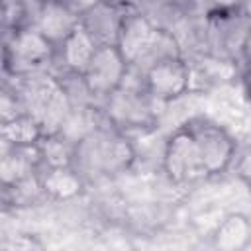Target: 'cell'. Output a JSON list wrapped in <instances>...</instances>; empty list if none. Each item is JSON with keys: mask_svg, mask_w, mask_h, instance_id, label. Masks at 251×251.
Instances as JSON below:
<instances>
[{"mask_svg": "<svg viewBox=\"0 0 251 251\" xmlns=\"http://www.w3.org/2000/svg\"><path fill=\"white\" fill-rule=\"evenodd\" d=\"M133 159L135 151L127 139V133L120 131L106 120L75 143L73 167L84 180L104 178L126 173Z\"/></svg>", "mask_w": 251, "mask_h": 251, "instance_id": "obj_1", "label": "cell"}, {"mask_svg": "<svg viewBox=\"0 0 251 251\" xmlns=\"http://www.w3.org/2000/svg\"><path fill=\"white\" fill-rule=\"evenodd\" d=\"M155 104L157 100L145 86V76L129 69L124 84L104 100L102 112L106 120L124 133L145 131L155 126Z\"/></svg>", "mask_w": 251, "mask_h": 251, "instance_id": "obj_2", "label": "cell"}, {"mask_svg": "<svg viewBox=\"0 0 251 251\" xmlns=\"http://www.w3.org/2000/svg\"><path fill=\"white\" fill-rule=\"evenodd\" d=\"M206 27V53L220 59L241 63V55L247 39L251 37V27L239 6L214 8L204 14Z\"/></svg>", "mask_w": 251, "mask_h": 251, "instance_id": "obj_3", "label": "cell"}, {"mask_svg": "<svg viewBox=\"0 0 251 251\" xmlns=\"http://www.w3.org/2000/svg\"><path fill=\"white\" fill-rule=\"evenodd\" d=\"M53 59L55 45L33 24L4 35V71L10 76L45 71Z\"/></svg>", "mask_w": 251, "mask_h": 251, "instance_id": "obj_4", "label": "cell"}, {"mask_svg": "<svg viewBox=\"0 0 251 251\" xmlns=\"http://www.w3.org/2000/svg\"><path fill=\"white\" fill-rule=\"evenodd\" d=\"M163 171L173 182L190 184L208 176L200 147L192 135V131L182 124L176 127L163 147Z\"/></svg>", "mask_w": 251, "mask_h": 251, "instance_id": "obj_5", "label": "cell"}, {"mask_svg": "<svg viewBox=\"0 0 251 251\" xmlns=\"http://www.w3.org/2000/svg\"><path fill=\"white\" fill-rule=\"evenodd\" d=\"M129 73V65L116 45H100L82 73V80L94 100H106L118 90Z\"/></svg>", "mask_w": 251, "mask_h": 251, "instance_id": "obj_6", "label": "cell"}, {"mask_svg": "<svg viewBox=\"0 0 251 251\" xmlns=\"http://www.w3.org/2000/svg\"><path fill=\"white\" fill-rule=\"evenodd\" d=\"M184 124L192 131V135H194V139L200 147L208 176L224 173L235 159V141H233V137L222 126H218V124H214V122H210L202 116L190 118Z\"/></svg>", "mask_w": 251, "mask_h": 251, "instance_id": "obj_7", "label": "cell"}, {"mask_svg": "<svg viewBox=\"0 0 251 251\" xmlns=\"http://www.w3.org/2000/svg\"><path fill=\"white\" fill-rule=\"evenodd\" d=\"M143 76H145V86L149 94L163 104L184 96L192 88L190 67L184 55L167 57L155 63L143 73Z\"/></svg>", "mask_w": 251, "mask_h": 251, "instance_id": "obj_8", "label": "cell"}, {"mask_svg": "<svg viewBox=\"0 0 251 251\" xmlns=\"http://www.w3.org/2000/svg\"><path fill=\"white\" fill-rule=\"evenodd\" d=\"M129 8H133V6L114 2V0H98L94 6H90L86 12H82L78 16V22L98 47L100 45H116L120 27H122L124 18L129 12Z\"/></svg>", "mask_w": 251, "mask_h": 251, "instance_id": "obj_9", "label": "cell"}, {"mask_svg": "<svg viewBox=\"0 0 251 251\" xmlns=\"http://www.w3.org/2000/svg\"><path fill=\"white\" fill-rule=\"evenodd\" d=\"M31 24L57 47L78 25V14L61 0H41Z\"/></svg>", "mask_w": 251, "mask_h": 251, "instance_id": "obj_10", "label": "cell"}, {"mask_svg": "<svg viewBox=\"0 0 251 251\" xmlns=\"http://www.w3.org/2000/svg\"><path fill=\"white\" fill-rule=\"evenodd\" d=\"M96 49H98V45L94 43V39L86 33V29L78 22V25L55 47L53 63L59 65L61 73L82 75Z\"/></svg>", "mask_w": 251, "mask_h": 251, "instance_id": "obj_11", "label": "cell"}, {"mask_svg": "<svg viewBox=\"0 0 251 251\" xmlns=\"http://www.w3.org/2000/svg\"><path fill=\"white\" fill-rule=\"evenodd\" d=\"M37 178L43 194L53 200H71L78 196L84 186V178L73 165L39 167Z\"/></svg>", "mask_w": 251, "mask_h": 251, "instance_id": "obj_12", "label": "cell"}, {"mask_svg": "<svg viewBox=\"0 0 251 251\" xmlns=\"http://www.w3.org/2000/svg\"><path fill=\"white\" fill-rule=\"evenodd\" d=\"M214 247L222 251H241L251 245V220L243 214H229L226 216L214 235H212Z\"/></svg>", "mask_w": 251, "mask_h": 251, "instance_id": "obj_13", "label": "cell"}, {"mask_svg": "<svg viewBox=\"0 0 251 251\" xmlns=\"http://www.w3.org/2000/svg\"><path fill=\"white\" fill-rule=\"evenodd\" d=\"M0 135L4 147H35L45 135V131L33 116L20 114L8 122H2Z\"/></svg>", "mask_w": 251, "mask_h": 251, "instance_id": "obj_14", "label": "cell"}, {"mask_svg": "<svg viewBox=\"0 0 251 251\" xmlns=\"http://www.w3.org/2000/svg\"><path fill=\"white\" fill-rule=\"evenodd\" d=\"M37 151H39V159H41V165L39 167L73 165L75 143H71L61 133H47L37 143Z\"/></svg>", "mask_w": 251, "mask_h": 251, "instance_id": "obj_15", "label": "cell"}, {"mask_svg": "<svg viewBox=\"0 0 251 251\" xmlns=\"http://www.w3.org/2000/svg\"><path fill=\"white\" fill-rule=\"evenodd\" d=\"M25 25H31V14H29L27 0H2L4 35L14 33Z\"/></svg>", "mask_w": 251, "mask_h": 251, "instance_id": "obj_16", "label": "cell"}, {"mask_svg": "<svg viewBox=\"0 0 251 251\" xmlns=\"http://www.w3.org/2000/svg\"><path fill=\"white\" fill-rule=\"evenodd\" d=\"M237 175H239V178L245 182V186L251 192V149L239 157V161H237Z\"/></svg>", "mask_w": 251, "mask_h": 251, "instance_id": "obj_17", "label": "cell"}, {"mask_svg": "<svg viewBox=\"0 0 251 251\" xmlns=\"http://www.w3.org/2000/svg\"><path fill=\"white\" fill-rule=\"evenodd\" d=\"M61 2H65V4L75 12V14H78V16H80V14H82V12H86L90 6H94L98 0H61Z\"/></svg>", "mask_w": 251, "mask_h": 251, "instance_id": "obj_18", "label": "cell"}, {"mask_svg": "<svg viewBox=\"0 0 251 251\" xmlns=\"http://www.w3.org/2000/svg\"><path fill=\"white\" fill-rule=\"evenodd\" d=\"M241 78H243V86H245V92H247V94H249V98H251V63H247V65L243 67Z\"/></svg>", "mask_w": 251, "mask_h": 251, "instance_id": "obj_19", "label": "cell"}, {"mask_svg": "<svg viewBox=\"0 0 251 251\" xmlns=\"http://www.w3.org/2000/svg\"><path fill=\"white\" fill-rule=\"evenodd\" d=\"M241 10H243V14H245V18H247V24H249V27H251V0H243V2H241Z\"/></svg>", "mask_w": 251, "mask_h": 251, "instance_id": "obj_20", "label": "cell"}, {"mask_svg": "<svg viewBox=\"0 0 251 251\" xmlns=\"http://www.w3.org/2000/svg\"><path fill=\"white\" fill-rule=\"evenodd\" d=\"M206 2H208V4H210V2H212V0H206Z\"/></svg>", "mask_w": 251, "mask_h": 251, "instance_id": "obj_21", "label": "cell"}, {"mask_svg": "<svg viewBox=\"0 0 251 251\" xmlns=\"http://www.w3.org/2000/svg\"><path fill=\"white\" fill-rule=\"evenodd\" d=\"M249 149H251V147H249Z\"/></svg>", "mask_w": 251, "mask_h": 251, "instance_id": "obj_22", "label": "cell"}]
</instances>
